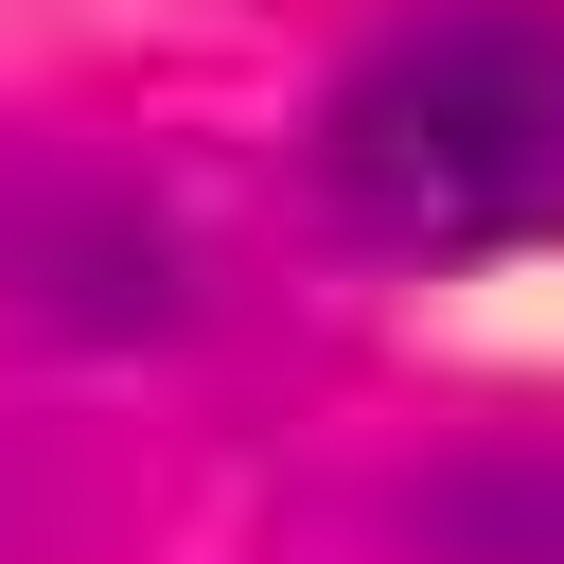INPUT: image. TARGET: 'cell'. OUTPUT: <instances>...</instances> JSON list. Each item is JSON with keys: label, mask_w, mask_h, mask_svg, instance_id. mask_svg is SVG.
Masks as SVG:
<instances>
[{"label": "cell", "mask_w": 564, "mask_h": 564, "mask_svg": "<svg viewBox=\"0 0 564 564\" xmlns=\"http://www.w3.org/2000/svg\"><path fill=\"white\" fill-rule=\"evenodd\" d=\"M317 212L388 264L564 247V0H423L317 88Z\"/></svg>", "instance_id": "cell-1"}, {"label": "cell", "mask_w": 564, "mask_h": 564, "mask_svg": "<svg viewBox=\"0 0 564 564\" xmlns=\"http://www.w3.org/2000/svg\"><path fill=\"white\" fill-rule=\"evenodd\" d=\"M212 317V247L106 141H0V335L35 352H176Z\"/></svg>", "instance_id": "cell-2"}, {"label": "cell", "mask_w": 564, "mask_h": 564, "mask_svg": "<svg viewBox=\"0 0 564 564\" xmlns=\"http://www.w3.org/2000/svg\"><path fill=\"white\" fill-rule=\"evenodd\" d=\"M388 546L405 564H564V441H458V458L388 476Z\"/></svg>", "instance_id": "cell-3"}, {"label": "cell", "mask_w": 564, "mask_h": 564, "mask_svg": "<svg viewBox=\"0 0 564 564\" xmlns=\"http://www.w3.org/2000/svg\"><path fill=\"white\" fill-rule=\"evenodd\" d=\"M88 529H106V476H70V458L0 441V564H70Z\"/></svg>", "instance_id": "cell-4"}]
</instances>
